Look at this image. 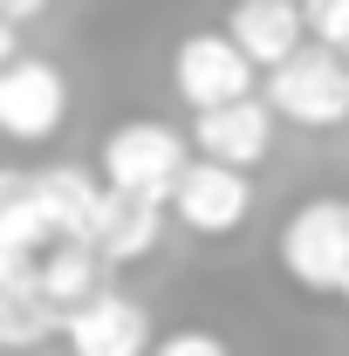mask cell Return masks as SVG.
Listing matches in <instances>:
<instances>
[{
	"label": "cell",
	"mask_w": 349,
	"mask_h": 356,
	"mask_svg": "<svg viewBox=\"0 0 349 356\" xmlns=\"http://www.w3.org/2000/svg\"><path fill=\"white\" fill-rule=\"evenodd\" d=\"M172 89L192 103V110H219V103H240L254 96V62L233 35H185L172 55Z\"/></svg>",
	"instance_id": "8992f818"
},
{
	"label": "cell",
	"mask_w": 349,
	"mask_h": 356,
	"mask_svg": "<svg viewBox=\"0 0 349 356\" xmlns=\"http://www.w3.org/2000/svg\"><path fill=\"white\" fill-rule=\"evenodd\" d=\"M226 35L247 48L254 69H281L295 48H308V7L302 0H240Z\"/></svg>",
	"instance_id": "9c48e42d"
},
{
	"label": "cell",
	"mask_w": 349,
	"mask_h": 356,
	"mask_svg": "<svg viewBox=\"0 0 349 356\" xmlns=\"http://www.w3.org/2000/svg\"><path fill=\"white\" fill-rule=\"evenodd\" d=\"M151 356H233V350H226V336H213V329H172V336L151 343Z\"/></svg>",
	"instance_id": "4fadbf2b"
},
{
	"label": "cell",
	"mask_w": 349,
	"mask_h": 356,
	"mask_svg": "<svg viewBox=\"0 0 349 356\" xmlns=\"http://www.w3.org/2000/svg\"><path fill=\"white\" fill-rule=\"evenodd\" d=\"M165 213H172V206H158V199H137V192H110V185H103L89 247H96L103 261H144V254L158 247V233H165Z\"/></svg>",
	"instance_id": "30bf717a"
},
{
	"label": "cell",
	"mask_w": 349,
	"mask_h": 356,
	"mask_svg": "<svg viewBox=\"0 0 349 356\" xmlns=\"http://www.w3.org/2000/svg\"><path fill=\"white\" fill-rule=\"evenodd\" d=\"M267 103H274V117H288L302 131L349 124V55H336L322 42L295 48L281 69H267Z\"/></svg>",
	"instance_id": "7a4b0ae2"
},
{
	"label": "cell",
	"mask_w": 349,
	"mask_h": 356,
	"mask_svg": "<svg viewBox=\"0 0 349 356\" xmlns=\"http://www.w3.org/2000/svg\"><path fill=\"white\" fill-rule=\"evenodd\" d=\"M48 336H62V309L42 295L35 274L0 267V350H35Z\"/></svg>",
	"instance_id": "8fae6325"
},
{
	"label": "cell",
	"mask_w": 349,
	"mask_h": 356,
	"mask_svg": "<svg viewBox=\"0 0 349 356\" xmlns=\"http://www.w3.org/2000/svg\"><path fill=\"white\" fill-rule=\"evenodd\" d=\"M254 213V185L240 165H219V158H192L185 178L172 185V220L185 233H199V240H226V233H240Z\"/></svg>",
	"instance_id": "277c9868"
},
{
	"label": "cell",
	"mask_w": 349,
	"mask_h": 356,
	"mask_svg": "<svg viewBox=\"0 0 349 356\" xmlns=\"http://www.w3.org/2000/svg\"><path fill=\"white\" fill-rule=\"evenodd\" d=\"M7 62H21V21L0 14V69H7Z\"/></svg>",
	"instance_id": "9a60e30c"
},
{
	"label": "cell",
	"mask_w": 349,
	"mask_h": 356,
	"mask_svg": "<svg viewBox=\"0 0 349 356\" xmlns=\"http://www.w3.org/2000/svg\"><path fill=\"white\" fill-rule=\"evenodd\" d=\"M192 151L254 172L267 151H274V103L240 96V103H219V110H192Z\"/></svg>",
	"instance_id": "ba28073f"
},
{
	"label": "cell",
	"mask_w": 349,
	"mask_h": 356,
	"mask_svg": "<svg viewBox=\"0 0 349 356\" xmlns=\"http://www.w3.org/2000/svg\"><path fill=\"white\" fill-rule=\"evenodd\" d=\"M281 267L308 295H343L349 281V199H308L281 226Z\"/></svg>",
	"instance_id": "3957f363"
},
{
	"label": "cell",
	"mask_w": 349,
	"mask_h": 356,
	"mask_svg": "<svg viewBox=\"0 0 349 356\" xmlns=\"http://www.w3.org/2000/svg\"><path fill=\"white\" fill-rule=\"evenodd\" d=\"M343 302H349V281H343Z\"/></svg>",
	"instance_id": "e0dca14e"
},
{
	"label": "cell",
	"mask_w": 349,
	"mask_h": 356,
	"mask_svg": "<svg viewBox=\"0 0 349 356\" xmlns=\"http://www.w3.org/2000/svg\"><path fill=\"white\" fill-rule=\"evenodd\" d=\"M28 192V172H14V165H0V226H7V213H14V199Z\"/></svg>",
	"instance_id": "5bb4252c"
},
{
	"label": "cell",
	"mask_w": 349,
	"mask_h": 356,
	"mask_svg": "<svg viewBox=\"0 0 349 356\" xmlns=\"http://www.w3.org/2000/svg\"><path fill=\"white\" fill-rule=\"evenodd\" d=\"M302 7H308V35L336 55H349V0H302Z\"/></svg>",
	"instance_id": "7c38bea8"
},
{
	"label": "cell",
	"mask_w": 349,
	"mask_h": 356,
	"mask_svg": "<svg viewBox=\"0 0 349 356\" xmlns=\"http://www.w3.org/2000/svg\"><path fill=\"white\" fill-rule=\"evenodd\" d=\"M62 343L69 356H151V315L117 288H96L89 302L62 315Z\"/></svg>",
	"instance_id": "52a82bcc"
},
{
	"label": "cell",
	"mask_w": 349,
	"mask_h": 356,
	"mask_svg": "<svg viewBox=\"0 0 349 356\" xmlns=\"http://www.w3.org/2000/svg\"><path fill=\"white\" fill-rule=\"evenodd\" d=\"M185 165H192V144L158 117H131L103 137V185L110 192H137V199L172 206V185L185 178Z\"/></svg>",
	"instance_id": "6da1fadb"
},
{
	"label": "cell",
	"mask_w": 349,
	"mask_h": 356,
	"mask_svg": "<svg viewBox=\"0 0 349 356\" xmlns=\"http://www.w3.org/2000/svg\"><path fill=\"white\" fill-rule=\"evenodd\" d=\"M69 117V83L62 69L42 62V55H21L0 69V137L14 144H48Z\"/></svg>",
	"instance_id": "5b68a950"
},
{
	"label": "cell",
	"mask_w": 349,
	"mask_h": 356,
	"mask_svg": "<svg viewBox=\"0 0 349 356\" xmlns=\"http://www.w3.org/2000/svg\"><path fill=\"white\" fill-rule=\"evenodd\" d=\"M48 0H0V14H7V21H28V14H42Z\"/></svg>",
	"instance_id": "2e32d148"
}]
</instances>
